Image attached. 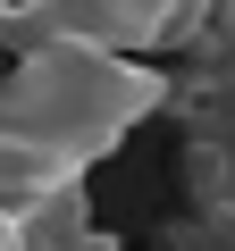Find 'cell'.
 <instances>
[{"instance_id":"1","label":"cell","mask_w":235,"mask_h":251,"mask_svg":"<svg viewBox=\"0 0 235 251\" xmlns=\"http://www.w3.org/2000/svg\"><path fill=\"white\" fill-rule=\"evenodd\" d=\"M168 109V75L151 50L109 42H34L0 75V201H34L67 176H92L143 117Z\"/></svg>"},{"instance_id":"2","label":"cell","mask_w":235,"mask_h":251,"mask_svg":"<svg viewBox=\"0 0 235 251\" xmlns=\"http://www.w3.org/2000/svg\"><path fill=\"white\" fill-rule=\"evenodd\" d=\"M109 42V50H168L193 42L185 0H9L0 17V50H34V42Z\"/></svg>"},{"instance_id":"3","label":"cell","mask_w":235,"mask_h":251,"mask_svg":"<svg viewBox=\"0 0 235 251\" xmlns=\"http://www.w3.org/2000/svg\"><path fill=\"white\" fill-rule=\"evenodd\" d=\"M17 234H26V251H118V226L92 209L84 176H67V184L17 201Z\"/></svg>"},{"instance_id":"4","label":"cell","mask_w":235,"mask_h":251,"mask_svg":"<svg viewBox=\"0 0 235 251\" xmlns=\"http://www.w3.org/2000/svg\"><path fill=\"white\" fill-rule=\"evenodd\" d=\"M0 251H26V234H17V201H0Z\"/></svg>"},{"instance_id":"5","label":"cell","mask_w":235,"mask_h":251,"mask_svg":"<svg viewBox=\"0 0 235 251\" xmlns=\"http://www.w3.org/2000/svg\"><path fill=\"white\" fill-rule=\"evenodd\" d=\"M185 9H193V25H210V9H218V0H185Z\"/></svg>"},{"instance_id":"6","label":"cell","mask_w":235,"mask_h":251,"mask_svg":"<svg viewBox=\"0 0 235 251\" xmlns=\"http://www.w3.org/2000/svg\"><path fill=\"white\" fill-rule=\"evenodd\" d=\"M0 17H9V0H0Z\"/></svg>"}]
</instances>
